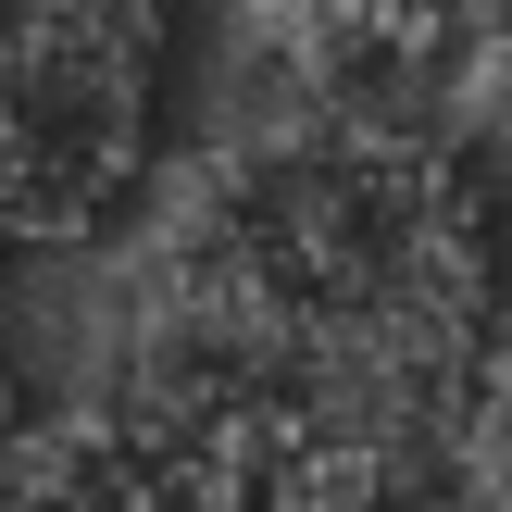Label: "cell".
<instances>
[{
    "label": "cell",
    "instance_id": "cell-1",
    "mask_svg": "<svg viewBox=\"0 0 512 512\" xmlns=\"http://www.w3.org/2000/svg\"><path fill=\"white\" fill-rule=\"evenodd\" d=\"M63 413L175 438L263 512H400L500 375V200L450 138L275 113L113 250Z\"/></svg>",
    "mask_w": 512,
    "mask_h": 512
},
{
    "label": "cell",
    "instance_id": "cell-2",
    "mask_svg": "<svg viewBox=\"0 0 512 512\" xmlns=\"http://www.w3.org/2000/svg\"><path fill=\"white\" fill-rule=\"evenodd\" d=\"M175 0H0V263L113 238L163 138Z\"/></svg>",
    "mask_w": 512,
    "mask_h": 512
},
{
    "label": "cell",
    "instance_id": "cell-3",
    "mask_svg": "<svg viewBox=\"0 0 512 512\" xmlns=\"http://www.w3.org/2000/svg\"><path fill=\"white\" fill-rule=\"evenodd\" d=\"M0 512H263V500L225 463L175 450V438H125V425L50 413V425H25Z\"/></svg>",
    "mask_w": 512,
    "mask_h": 512
},
{
    "label": "cell",
    "instance_id": "cell-4",
    "mask_svg": "<svg viewBox=\"0 0 512 512\" xmlns=\"http://www.w3.org/2000/svg\"><path fill=\"white\" fill-rule=\"evenodd\" d=\"M463 113H488L512 138V0H475L463 13Z\"/></svg>",
    "mask_w": 512,
    "mask_h": 512
}]
</instances>
